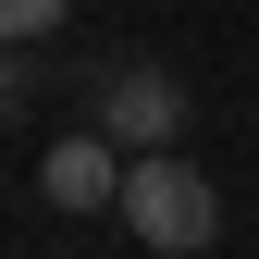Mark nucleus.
Instances as JSON below:
<instances>
[{
  "label": "nucleus",
  "mask_w": 259,
  "mask_h": 259,
  "mask_svg": "<svg viewBox=\"0 0 259 259\" xmlns=\"http://www.w3.org/2000/svg\"><path fill=\"white\" fill-rule=\"evenodd\" d=\"M123 235H136V247H160V259L222 247V198H210V173H198L185 148L136 160V173H123Z\"/></svg>",
  "instance_id": "nucleus-1"
},
{
  "label": "nucleus",
  "mask_w": 259,
  "mask_h": 259,
  "mask_svg": "<svg viewBox=\"0 0 259 259\" xmlns=\"http://www.w3.org/2000/svg\"><path fill=\"white\" fill-rule=\"evenodd\" d=\"M62 13H74V0H0V37H13V50H25V37H50V25H62Z\"/></svg>",
  "instance_id": "nucleus-4"
},
{
  "label": "nucleus",
  "mask_w": 259,
  "mask_h": 259,
  "mask_svg": "<svg viewBox=\"0 0 259 259\" xmlns=\"http://www.w3.org/2000/svg\"><path fill=\"white\" fill-rule=\"evenodd\" d=\"M123 173H136V160H111V136H62L37 160V198L50 210H123Z\"/></svg>",
  "instance_id": "nucleus-2"
},
{
  "label": "nucleus",
  "mask_w": 259,
  "mask_h": 259,
  "mask_svg": "<svg viewBox=\"0 0 259 259\" xmlns=\"http://www.w3.org/2000/svg\"><path fill=\"white\" fill-rule=\"evenodd\" d=\"M173 123H185V87H173V74H111V148L160 160V148H173Z\"/></svg>",
  "instance_id": "nucleus-3"
}]
</instances>
